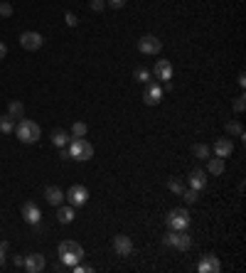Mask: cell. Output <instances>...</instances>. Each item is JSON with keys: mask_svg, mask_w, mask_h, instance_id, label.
Wrapping results in <instances>:
<instances>
[{"mask_svg": "<svg viewBox=\"0 0 246 273\" xmlns=\"http://www.w3.org/2000/svg\"><path fill=\"white\" fill-rule=\"evenodd\" d=\"M69 158H74L79 163H84V160H91L94 158V146L86 141V138H74V141H69Z\"/></svg>", "mask_w": 246, "mask_h": 273, "instance_id": "3957f363", "label": "cell"}, {"mask_svg": "<svg viewBox=\"0 0 246 273\" xmlns=\"http://www.w3.org/2000/svg\"><path fill=\"white\" fill-rule=\"evenodd\" d=\"M59 258H62V263L67 266V268H74L76 263L84 258V249H81V244H76L72 239H67V241H62L57 249Z\"/></svg>", "mask_w": 246, "mask_h": 273, "instance_id": "6da1fadb", "label": "cell"}, {"mask_svg": "<svg viewBox=\"0 0 246 273\" xmlns=\"http://www.w3.org/2000/svg\"><path fill=\"white\" fill-rule=\"evenodd\" d=\"M64 20H67V25H69V27H76V22H79L74 13H67V15H64Z\"/></svg>", "mask_w": 246, "mask_h": 273, "instance_id": "1f68e13d", "label": "cell"}, {"mask_svg": "<svg viewBox=\"0 0 246 273\" xmlns=\"http://www.w3.org/2000/svg\"><path fill=\"white\" fill-rule=\"evenodd\" d=\"M189 187L192 190H197V192H202L205 187H207V172L205 170H200V167H194L192 172H189Z\"/></svg>", "mask_w": 246, "mask_h": 273, "instance_id": "9a60e30c", "label": "cell"}, {"mask_svg": "<svg viewBox=\"0 0 246 273\" xmlns=\"http://www.w3.org/2000/svg\"><path fill=\"white\" fill-rule=\"evenodd\" d=\"M0 133H5V135L15 133V118L13 116H8V113L0 116Z\"/></svg>", "mask_w": 246, "mask_h": 273, "instance_id": "44dd1931", "label": "cell"}, {"mask_svg": "<svg viewBox=\"0 0 246 273\" xmlns=\"http://www.w3.org/2000/svg\"><path fill=\"white\" fill-rule=\"evenodd\" d=\"M227 133H229V135H234V138H244V126H241L239 121H229V123H227Z\"/></svg>", "mask_w": 246, "mask_h": 273, "instance_id": "d4e9b609", "label": "cell"}, {"mask_svg": "<svg viewBox=\"0 0 246 273\" xmlns=\"http://www.w3.org/2000/svg\"><path fill=\"white\" fill-rule=\"evenodd\" d=\"M44 256L42 254H30V256H25V261H22V268L27 273H39V271H44Z\"/></svg>", "mask_w": 246, "mask_h": 273, "instance_id": "30bf717a", "label": "cell"}, {"mask_svg": "<svg viewBox=\"0 0 246 273\" xmlns=\"http://www.w3.org/2000/svg\"><path fill=\"white\" fill-rule=\"evenodd\" d=\"M5 263V251H0V266Z\"/></svg>", "mask_w": 246, "mask_h": 273, "instance_id": "74e56055", "label": "cell"}, {"mask_svg": "<svg viewBox=\"0 0 246 273\" xmlns=\"http://www.w3.org/2000/svg\"><path fill=\"white\" fill-rule=\"evenodd\" d=\"M59 158H64V160H69V150H67V148H62V153H59Z\"/></svg>", "mask_w": 246, "mask_h": 273, "instance_id": "d590c367", "label": "cell"}, {"mask_svg": "<svg viewBox=\"0 0 246 273\" xmlns=\"http://www.w3.org/2000/svg\"><path fill=\"white\" fill-rule=\"evenodd\" d=\"M74 207L72 204H67V207H62L59 204V209H57V219H59V224H69V221H74Z\"/></svg>", "mask_w": 246, "mask_h": 273, "instance_id": "d6986e66", "label": "cell"}, {"mask_svg": "<svg viewBox=\"0 0 246 273\" xmlns=\"http://www.w3.org/2000/svg\"><path fill=\"white\" fill-rule=\"evenodd\" d=\"M114 251L118 256H131L133 254L131 237H126V234H118V237H114Z\"/></svg>", "mask_w": 246, "mask_h": 273, "instance_id": "4fadbf2b", "label": "cell"}, {"mask_svg": "<svg viewBox=\"0 0 246 273\" xmlns=\"http://www.w3.org/2000/svg\"><path fill=\"white\" fill-rule=\"evenodd\" d=\"M106 5H111V8L118 10V8H123V5H126V0H106Z\"/></svg>", "mask_w": 246, "mask_h": 273, "instance_id": "d6a6232c", "label": "cell"}, {"mask_svg": "<svg viewBox=\"0 0 246 273\" xmlns=\"http://www.w3.org/2000/svg\"><path fill=\"white\" fill-rule=\"evenodd\" d=\"M168 226H170V232H187L189 229V212L185 207H175L170 214H168Z\"/></svg>", "mask_w": 246, "mask_h": 273, "instance_id": "277c9868", "label": "cell"}, {"mask_svg": "<svg viewBox=\"0 0 246 273\" xmlns=\"http://www.w3.org/2000/svg\"><path fill=\"white\" fill-rule=\"evenodd\" d=\"M20 44H22L27 52H35V50H39V47L44 44V37L39 35V32H22V35H20Z\"/></svg>", "mask_w": 246, "mask_h": 273, "instance_id": "ba28073f", "label": "cell"}, {"mask_svg": "<svg viewBox=\"0 0 246 273\" xmlns=\"http://www.w3.org/2000/svg\"><path fill=\"white\" fill-rule=\"evenodd\" d=\"M86 130H89V126H86L84 121H76L74 126H72V138H84Z\"/></svg>", "mask_w": 246, "mask_h": 273, "instance_id": "484cf974", "label": "cell"}, {"mask_svg": "<svg viewBox=\"0 0 246 273\" xmlns=\"http://www.w3.org/2000/svg\"><path fill=\"white\" fill-rule=\"evenodd\" d=\"M8 116H13L15 121H20V118L25 116V106H22V101H18V99L10 101V104H8Z\"/></svg>", "mask_w": 246, "mask_h": 273, "instance_id": "7402d4cb", "label": "cell"}, {"mask_svg": "<svg viewBox=\"0 0 246 273\" xmlns=\"http://www.w3.org/2000/svg\"><path fill=\"white\" fill-rule=\"evenodd\" d=\"M64 197H67V202L76 209V207H84V204L89 202V190H86L84 185H72L69 192H67Z\"/></svg>", "mask_w": 246, "mask_h": 273, "instance_id": "5b68a950", "label": "cell"}, {"mask_svg": "<svg viewBox=\"0 0 246 273\" xmlns=\"http://www.w3.org/2000/svg\"><path fill=\"white\" fill-rule=\"evenodd\" d=\"M197 271L200 273H219L222 271V263H219V258L214 254H207V256H202V261L197 263Z\"/></svg>", "mask_w": 246, "mask_h": 273, "instance_id": "8fae6325", "label": "cell"}, {"mask_svg": "<svg viewBox=\"0 0 246 273\" xmlns=\"http://www.w3.org/2000/svg\"><path fill=\"white\" fill-rule=\"evenodd\" d=\"M231 153H234L231 138H219V141L214 143V155H217V158H229Z\"/></svg>", "mask_w": 246, "mask_h": 273, "instance_id": "2e32d148", "label": "cell"}, {"mask_svg": "<svg viewBox=\"0 0 246 273\" xmlns=\"http://www.w3.org/2000/svg\"><path fill=\"white\" fill-rule=\"evenodd\" d=\"M244 99H246V96L241 94V96H239V99L234 101V111H236V113H244V106H246V101H244Z\"/></svg>", "mask_w": 246, "mask_h": 273, "instance_id": "f546056e", "label": "cell"}, {"mask_svg": "<svg viewBox=\"0 0 246 273\" xmlns=\"http://www.w3.org/2000/svg\"><path fill=\"white\" fill-rule=\"evenodd\" d=\"M168 190H170L172 195H182V192H185V185L172 177V180H168Z\"/></svg>", "mask_w": 246, "mask_h": 273, "instance_id": "4316f807", "label": "cell"}, {"mask_svg": "<svg viewBox=\"0 0 246 273\" xmlns=\"http://www.w3.org/2000/svg\"><path fill=\"white\" fill-rule=\"evenodd\" d=\"M153 76L155 79H163V81H170L172 79V64L168 59H160V62H155V67H153Z\"/></svg>", "mask_w": 246, "mask_h": 273, "instance_id": "5bb4252c", "label": "cell"}, {"mask_svg": "<svg viewBox=\"0 0 246 273\" xmlns=\"http://www.w3.org/2000/svg\"><path fill=\"white\" fill-rule=\"evenodd\" d=\"M143 101H145L148 106H158V104L163 101V89H160L155 81H148V84H145V91H143Z\"/></svg>", "mask_w": 246, "mask_h": 273, "instance_id": "9c48e42d", "label": "cell"}, {"mask_svg": "<svg viewBox=\"0 0 246 273\" xmlns=\"http://www.w3.org/2000/svg\"><path fill=\"white\" fill-rule=\"evenodd\" d=\"M133 76H135L140 84H148V81H153V74H151V69H148V67H138V69L133 72Z\"/></svg>", "mask_w": 246, "mask_h": 273, "instance_id": "cb8c5ba5", "label": "cell"}, {"mask_svg": "<svg viewBox=\"0 0 246 273\" xmlns=\"http://www.w3.org/2000/svg\"><path fill=\"white\" fill-rule=\"evenodd\" d=\"M22 217L27 224H32V226H39V219H42V212H39V207L35 202H25L22 204Z\"/></svg>", "mask_w": 246, "mask_h": 273, "instance_id": "7c38bea8", "label": "cell"}, {"mask_svg": "<svg viewBox=\"0 0 246 273\" xmlns=\"http://www.w3.org/2000/svg\"><path fill=\"white\" fill-rule=\"evenodd\" d=\"M39 126L35 121H30V118H20L18 123H15V135H18L20 143H25V146H32V143H37L39 141Z\"/></svg>", "mask_w": 246, "mask_h": 273, "instance_id": "7a4b0ae2", "label": "cell"}, {"mask_svg": "<svg viewBox=\"0 0 246 273\" xmlns=\"http://www.w3.org/2000/svg\"><path fill=\"white\" fill-rule=\"evenodd\" d=\"M104 8H106V0H91V10L94 13H101Z\"/></svg>", "mask_w": 246, "mask_h": 273, "instance_id": "4dcf8cb0", "label": "cell"}, {"mask_svg": "<svg viewBox=\"0 0 246 273\" xmlns=\"http://www.w3.org/2000/svg\"><path fill=\"white\" fill-rule=\"evenodd\" d=\"M138 50H140V55H160V50H163V42L158 39L155 35H143L138 39Z\"/></svg>", "mask_w": 246, "mask_h": 273, "instance_id": "8992f818", "label": "cell"}, {"mask_svg": "<svg viewBox=\"0 0 246 273\" xmlns=\"http://www.w3.org/2000/svg\"><path fill=\"white\" fill-rule=\"evenodd\" d=\"M44 200L50 202V204H52V207H59V204H62V200H64V192H62V190H59L57 185H55V187H52V185H50V187H47V190H44Z\"/></svg>", "mask_w": 246, "mask_h": 273, "instance_id": "ac0fdd59", "label": "cell"}, {"mask_svg": "<svg viewBox=\"0 0 246 273\" xmlns=\"http://www.w3.org/2000/svg\"><path fill=\"white\" fill-rule=\"evenodd\" d=\"M5 57H8V47L0 42V59H5Z\"/></svg>", "mask_w": 246, "mask_h": 273, "instance_id": "836d02e7", "label": "cell"}, {"mask_svg": "<svg viewBox=\"0 0 246 273\" xmlns=\"http://www.w3.org/2000/svg\"><path fill=\"white\" fill-rule=\"evenodd\" d=\"M224 170H227L224 158H217V155L212 158V155H209V158H207V172H209V175H222Z\"/></svg>", "mask_w": 246, "mask_h": 273, "instance_id": "e0dca14e", "label": "cell"}, {"mask_svg": "<svg viewBox=\"0 0 246 273\" xmlns=\"http://www.w3.org/2000/svg\"><path fill=\"white\" fill-rule=\"evenodd\" d=\"M192 155L200 158V160H207L209 155H212V150H209V146H205V143H194V146H192Z\"/></svg>", "mask_w": 246, "mask_h": 273, "instance_id": "603a6c76", "label": "cell"}, {"mask_svg": "<svg viewBox=\"0 0 246 273\" xmlns=\"http://www.w3.org/2000/svg\"><path fill=\"white\" fill-rule=\"evenodd\" d=\"M165 244L172 246V249H177V251H187L189 246H192V237H189L187 232H170L165 237Z\"/></svg>", "mask_w": 246, "mask_h": 273, "instance_id": "52a82bcc", "label": "cell"}, {"mask_svg": "<svg viewBox=\"0 0 246 273\" xmlns=\"http://www.w3.org/2000/svg\"><path fill=\"white\" fill-rule=\"evenodd\" d=\"M239 86H241V89L246 86V76H244V74H239Z\"/></svg>", "mask_w": 246, "mask_h": 273, "instance_id": "8d00e7d4", "label": "cell"}, {"mask_svg": "<svg viewBox=\"0 0 246 273\" xmlns=\"http://www.w3.org/2000/svg\"><path fill=\"white\" fill-rule=\"evenodd\" d=\"M182 200L187 202V204H194V202L200 200V192H197V190H192V187H189V190H185V192H182Z\"/></svg>", "mask_w": 246, "mask_h": 273, "instance_id": "83f0119b", "label": "cell"}, {"mask_svg": "<svg viewBox=\"0 0 246 273\" xmlns=\"http://www.w3.org/2000/svg\"><path fill=\"white\" fill-rule=\"evenodd\" d=\"M0 15L3 18H10L13 15V5L10 3H0Z\"/></svg>", "mask_w": 246, "mask_h": 273, "instance_id": "f1b7e54d", "label": "cell"}, {"mask_svg": "<svg viewBox=\"0 0 246 273\" xmlns=\"http://www.w3.org/2000/svg\"><path fill=\"white\" fill-rule=\"evenodd\" d=\"M69 141H72V138H69V133H67V130H62V128L52 130V143H55L57 148H67V146H69Z\"/></svg>", "mask_w": 246, "mask_h": 273, "instance_id": "ffe728a7", "label": "cell"}, {"mask_svg": "<svg viewBox=\"0 0 246 273\" xmlns=\"http://www.w3.org/2000/svg\"><path fill=\"white\" fill-rule=\"evenodd\" d=\"M0 251H5V254H8V251H10V244H8V241H0Z\"/></svg>", "mask_w": 246, "mask_h": 273, "instance_id": "e575fe53", "label": "cell"}]
</instances>
